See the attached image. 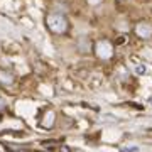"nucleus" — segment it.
I'll return each mask as SVG.
<instances>
[{
  "mask_svg": "<svg viewBox=\"0 0 152 152\" xmlns=\"http://www.w3.org/2000/svg\"><path fill=\"white\" fill-rule=\"evenodd\" d=\"M48 26L49 29L56 34H63L66 31V20L63 15H49L48 17Z\"/></svg>",
  "mask_w": 152,
  "mask_h": 152,
  "instance_id": "nucleus-1",
  "label": "nucleus"
},
{
  "mask_svg": "<svg viewBox=\"0 0 152 152\" xmlns=\"http://www.w3.org/2000/svg\"><path fill=\"white\" fill-rule=\"evenodd\" d=\"M4 73H5V71H0V80H2L4 83H7V85H9V83L12 81V76H5Z\"/></svg>",
  "mask_w": 152,
  "mask_h": 152,
  "instance_id": "nucleus-2",
  "label": "nucleus"
}]
</instances>
